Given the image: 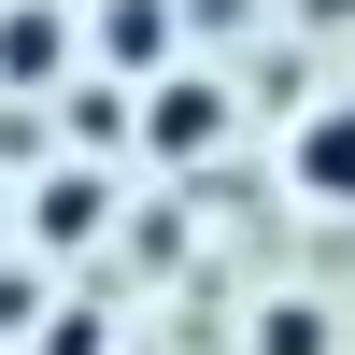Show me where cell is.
Wrapping results in <instances>:
<instances>
[{
  "mask_svg": "<svg viewBox=\"0 0 355 355\" xmlns=\"http://www.w3.org/2000/svg\"><path fill=\"white\" fill-rule=\"evenodd\" d=\"M142 142H157V157H214V142H227V85L157 71V100H142Z\"/></svg>",
  "mask_w": 355,
  "mask_h": 355,
  "instance_id": "obj_1",
  "label": "cell"
},
{
  "mask_svg": "<svg viewBox=\"0 0 355 355\" xmlns=\"http://www.w3.org/2000/svg\"><path fill=\"white\" fill-rule=\"evenodd\" d=\"M299 199H327V214H355V100L299 114Z\"/></svg>",
  "mask_w": 355,
  "mask_h": 355,
  "instance_id": "obj_2",
  "label": "cell"
},
{
  "mask_svg": "<svg viewBox=\"0 0 355 355\" xmlns=\"http://www.w3.org/2000/svg\"><path fill=\"white\" fill-rule=\"evenodd\" d=\"M57 71H71V15L15 0V15H0V85H57Z\"/></svg>",
  "mask_w": 355,
  "mask_h": 355,
  "instance_id": "obj_3",
  "label": "cell"
},
{
  "mask_svg": "<svg viewBox=\"0 0 355 355\" xmlns=\"http://www.w3.org/2000/svg\"><path fill=\"white\" fill-rule=\"evenodd\" d=\"M100 227V171H57V185H28V242H85Z\"/></svg>",
  "mask_w": 355,
  "mask_h": 355,
  "instance_id": "obj_4",
  "label": "cell"
},
{
  "mask_svg": "<svg viewBox=\"0 0 355 355\" xmlns=\"http://www.w3.org/2000/svg\"><path fill=\"white\" fill-rule=\"evenodd\" d=\"M100 43L128 57V71H157V57H171V0H114V15H100Z\"/></svg>",
  "mask_w": 355,
  "mask_h": 355,
  "instance_id": "obj_5",
  "label": "cell"
},
{
  "mask_svg": "<svg viewBox=\"0 0 355 355\" xmlns=\"http://www.w3.org/2000/svg\"><path fill=\"white\" fill-rule=\"evenodd\" d=\"M256 355H327V313H313V299H270V313H256Z\"/></svg>",
  "mask_w": 355,
  "mask_h": 355,
  "instance_id": "obj_6",
  "label": "cell"
},
{
  "mask_svg": "<svg viewBox=\"0 0 355 355\" xmlns=\"http://www.w3.org/2000/svg\"><path fill=\"white\" fill-rule=\"evenodd\" d=\"M0 242H28V214H15V185H0Z\"/></svg>",
  "mask_w": 355,
  "mask_h": 355,
  "instance_id": "obj_7",
  "label": "cell"
}]
</instances>
